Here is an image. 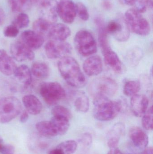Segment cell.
<instances>
[{"mask_svg":"<svg viewBox=\"0 0 153 154\" xmlns=\"http://www.w3.org/2000/svg\"><path fill=\"white\" fill-rule=\"evenodd\" d=\"M58 70L68 85L75 88H81L86 84L85 76L75 59L66 56L60 59L57 63Z\"/></svg>","mask_w":153,"mask_h":154,"instance_id":"obj_1","label":"cell"},{"mask_svg":"<svg viewBox=\"0 0 153 154\" xmlns=\"http://www.w3.org/2000/svg\"><path fill=\"white\" fill-rule=\"evenodd\" d=\"M93 105V116L101 121L112 120L118 115L122 109L119 102L111 100L107 97H95Z\"/></svg>","mask_w":153,"mask_h":154,"instance_id":"obj_2","label":"cell"},{"mask_svg":"<svg viewBox=\"0 0 153 154\" xmlns=\"http://www.w3.org/2000/svg\"><path fill=\"white\" fill-rule=\"evenodd\" d=\"M117 83L111 78L107 77L97 78L92 82L89 86L90 94L93 98L113 97L118 90Z\"/></svg>","mask_w":153,"mask_h":154,"instance_id":"obj_3","label":"cell"},{"mask_svg":"<svg viewBox=\"0 0 153 154\" xmlns=\"http://www.w3.org/2000/svg\"><path fill=\"white\" fill-rule=\"evenodd\" d=\"M125 19L130 31L137 35L146 36L150 33L151 27L148 21L135 8L127 10Z\"/></svg>","mask_w":153,"mask_h":154,"instance_id":"obj_4","label":"cell"},{"mask_svg":"<svg viewBox=\"0 0 153 154\" xmlns=\"http://www.w3.org/2000/svg\"><path fill=\"white\" fill-rule=\"evenodd\" d=\"M21 110V103L16 97L0 99V124L10 122L19 115Z\"/></svg>","mask_w":153,"mask_h":154,"instance_id":"obj_5","label":"cell"},{"mask_svg":"<svg viewBox=\"0 0 153 154\" xmlns=\"http://www.w3.org/2000/svg\"><path fill=\"white\" fill-rule=\"evenodd\" d=\"M74 43L77 51L84 57L91 56L97 52V42L93 35L88 30L82 29L77 32Z\"/></svg>","mask_w":153,"mask_h":154,"instance_id":"obj_6","label":"cell"},{"mask_svg":"<svg viewBox=\"0 0 153 154\" xmlns=\"http://www.w3.org/2000/svg\"><path fill=\"white\" fill-rule=\"evenodd\" d=\"M40 93L49 106L55 105L66 96L65 90L62 85L54 82L42 83L40 88Z\"/></svg>","mask_w":153,"mask_h":154,"instance_id":"obj_7","label":"cell"},{"mask_svg":"<svg viewBox=\"0 0 153 154\" xmlns=\"http://www.w3.org/2000/svg\"><path fill=\"white\" fill-rule=\"evenodd\" d=\"M39 12L40 18L52 24L57 20V4L56 0H32Z\"/></svg>","mask_w":153,"mask_h":154,"instance_id":"obj_8","label":"cell"},{"mask_svg":"<svg viewBox=\"0 0 153 154\" xmlns=\"http://www.w3.org/2000/svg\"><path fill=\"white\" fill-rule=\"evenodd\" d=\"M46 55L50 59H61L69 56L72 53V47L65 41L51 40L48 42L45 46Z\"/></svg>","mask_w":153,"mask_h":154,"instance_id":"obj_9","label":"cell"},{"mask_svg":"<svg viewBox=\"0 0 153 154\" xmlns=\"http://www.w3.org/2000/svg\"><path fill=\"white\" fill-rule=\"evenodd\" d=\"M108 34L112 35L117 40L125 42L129 38L130 30L124 17L110 21L106 26Z\"/></svg>","mask_w":153,"mask_h":154,"instance_id":"obj_10","label":"cell"},{"mask_svg":"<svg viewBox=\"0 0 153 154\" xmlns=\"http://www.w3.org/2000/svg\"><path fill=\"white\" fill-rule=\"evenodd\" d=\"M57 14L65 23H72L77 15L76 4L72 0H60L57 4Z\"/></svg>","mask_w":153,"mask_h":154,"instance_id":"obj_11","label":"cell"},{"mask_svg":"<svg viewBox=\"0 0 153 154\" xmlns=\"http://www.w3.org/2000/svg\"><path fill=\"white\" fill-rule=\"evenodd\" d=\"M10 52L13 58L19 62L31 61L35 58L32 50L20 41L15 42L11 44Z\"/></svg>","mask_w":153,"mask_h":154,"instance_id":"obj_12","label":"cell"},{"mask_svg":"<svg viewBox=\"0 0 153 154\" xmlns=\"http://www.w3.org/2000/svg\"><path fill=\"white\" fill-rule=\"evenodd\" d=\"M104 57V61L114 72L120 74L123 71V65L116 53L111 49L110 44L100 47Z\"/></svg>","mask_w":153,"mask_h":154,"instance_id":"obj_13","label":"cell"},{"mask_svg":"<svg viewBox=\"0 0 153 154\" xmlns=\"http://www.w3.org/2000/svg\"><path fill=\"white\" fill-rule=\"evenodd\" d=\"M45 38L34 31L28 30L21 34L20 41L31 50L38 49L44 43Z\"/></svg>","mask_w":153,"mask_h":154,"instance_id":"obj_14","label":"cell"},{"mask_svg":"<svg viewBox=\"0 0 153 154\" xmlns=\"http://www.w3.org/2000/svg\"><path fill=\"white\" fill-rule=\"evenodd\" d=\"M149 100L144 95L137 94L132 96L130 100L131 111L135 116H143L148 109Z\"/></svg>","mask_w":153,"mask_h":154,"instance_id":"obj_15","label":"cell"},{"mask_svg":"<svg viewBox=\"0 0 153 154\" xmlns=\"http://www.w3.org/2000/svg\"><path fill=\"white\" fill-rule=\"evenodd\" d=\"M83 69L84 73L89 76H96L102 72V60L98 56L90 57L84 62Z\"/></svg>","mask_w":153,"mask_h":154,"instance_id":"obj_16","label":"cell"},{"mask_svg":"<svg viewBox=\"0 0 153 154\" xmlns=\"http://www.w3.org/2000/svg\"><path fill=\"white\" fill-rule=\"evenodd\" d=\"M129 137L135 146L140 149L146 148L149 143V137L145 131L138 127H133L129 130Z\"/></svg>","mask_w":153,"mask_h":154,"instance_id":"obj_17","label":"cell"},{"mask_svg":"<svg viewBox=\"0 0 153 154\" xmlns=\"http://www.w3.org/2000/svg\"><path fill=\"white\" fill-rule=\"evenodd\" d=\"M125 125L122 123H117L110 128L107 136V144L110 148L117 147L120 137L125 133Z\"/></svg>","mask_w":153,"mask_h":154,"instance_id":"obj_18","label":"cell"},{"mask_svg":"<svg viewBox=\"0 0 153 154\" xmlns=\"http://www.w3.org/2000/svg\"><path fill=\"white\" fill-rule=\"evenodd\" d=\"M70 28L63 23H54L52 25L48 34V38L53 40L65 41L71 35Z\"/></svg>","mask_w":153,"mask_h":154,"instance_id":"obj_19","label":"cell"},{"mask_svg":"<svg viewBox=\"0 0 153 154\" xmlns=\"http://www.w3.org/2000/svg\"><path fill=\"white\" fill-rule=\"evenodd\" d=\"M17 67L12 58L4 50H0V72L5 75H11Z\"/></svg>","mask_w":153,"mask_h":154,"instance_id":"obj_20","label":"cell"},{"mask_svg":"<svg viewBox=\"0 0 153 154\" xmlns=\"http://www.w3.org/2000/svg\"><path fill=\"white\" fill-rule=\"evenodd\" d=\"M22 103L26 111L32 115L39 114L42 111L43 106L40 100L35 95H28L22 98Z\"/></svg>","mask_w":153,"mask_h":154,"instance_id":"obj_21","label":"cell"},{"mask_svg":"<svg viewBox=\"0 0 153 154\" xmlns=\"http://www.w3.org/2000/svg\"><path fill=\"white\" fill-rule=\"evenodd\" d=\"M13 75L19 82L25 86H29L32 82L31 71L26 65H21L17 67Z\"/></svg>","mask_w":153,"mask_h":154,"instance_id":"obj_22","label":"cell"},{"mask_svg":"<svg viewBox=\"0 0 153 154\" xmlns=\"http://www.w3.org/2000/svg\"><path fill=\"white\" fill-rule=\"evenodd\" d=\"M50 121L57 135H64L67 133L70 127V120L66 118L53 116Z\"/></svg>","mask_w":153,"mask_h":154,"instance_id":"obj_23","label":"cell"},{"mask_svg":"<svg viewBox=\"0 0 153 154\" xmlns=\"http://www.w3.org/2000/svg\"><path fill=\"white\" fill-rule=\"evenodd\" d=\"M74 106L78 112L86 113L90 108L89 98L84 92L76 93L74 99Z\"/></svg>","mask_w":153,"mask_h":154,"instance_id":"obj_24","label":"cell"},{"mask_svg":"<svg viewBox=\"0 0 153 154\" xmlns=\"http://www.w3.org/2000/svg\"><path fill=\"white\" fill-rule=\"evenodd\" d=\"M36 128L38 134L45 137H54L57 134L50 121H41L38 122Z\"/></svg>","mask_w":153,"mask_h":154,"instance_id":"obj_25","label":"cell"},{"mask_svg":"<svg viewBox=\"0 0 153 154\" xmlns=\"http://www.w3.org/2000/svg\"><path fill=\"white\" fill-rule=\"evenodd\" d=\"M31 74L33 76L38 79H45L50 74L49 67L44 62H35L31 68Z\"/></svg>","mask_w":153,"mask_h":154,"instance_id":"obj_26","label":"cell"},{"mask_svg":"<svg viewBox=\"0 0 153 154\" xmlns=\"http://www.w3.org/2000/svg\"><path fill=\"white\" fill-rule=\"evenodd\" d=\"M53 24L49 23L47 21L40 18L33 23V31L40 34L45 38L48 37L49 32L52 25Z\"/></svg>","mask_w":153,"mask_h":154,"instance_id":"obj_27","label":"cell"},{"mask_svg":"<svg viewBox=\"0 0 153 154\" xmlns=\"http://www.w3.org/2000/svg\"><path fill=\"white\" fill-rule=\"evenodd\" d=\"M42 137L39 134L31 137L28 140V145L32 151L39 152L44 151L47 147L48 143L44 141Z\"/></svg>","mask_w":153,"mask_h":154,"instance_id":"obj_28","label":"cell"},{"mask_svg":"<svg viewBox=\"0 0 153 154\" xmlns=\"http://www.w3.org/2000/svg\"><path fill=\"white\" fill-rule=\"evenodd\" d=\"M9 5L13 11L23 13L30 9L32 0H8Z\"/></svg>","mask_w":153,"mask_h":154,"instance_id":"obj_29","label":"cell"},{"mask_svg":"<svg viewBox=\"0 0 153 154\" xmlns=\"http://www.w3.org/2000/svg\"><path fill=\"white\" fill-rule=\"evenodd\" d=\"M140 89L141 83L138 81H128L124 85L123 91L126 96L132 97L137 94Z\"/></svg>","mask_w":153,"mask_h":154,"instance_id":"obj_30","label":"cell"},{"mask_svg":"<svg viewBox=\"0 0 153 154\" xmlns=\"http://www.w3.org/2000/svg\"><path fill=\"white\" fill-rule=\"evenodd\" d=\"M57 146L64 154H73L77 149V143L74 140H66L60 143Z\"/></svg>","mask_w":153,"mask_h":154,"instance_id":"obj_31","label":"cell"},{"mask_svg":"<svg viewBox=\"0 0 153 154\" xmlns=\"http://www.w3.org/2000/svg\"><path fill=\"white\" fill-rule=\"evenodd\" d=\"M30 22L28 16L24 13L19 14L13 20L12 24L19 29L26 28Z\"/></svg>","mask_w":153,"mask_h":154,"instance_id":"obj_32","label":"cell"},{"mask_svg":"<svg viewBox=\"0 0 153 154\" xmlns=\"http://www.w3.org/2000/svg\"><path fill=\"white\" fill-rule=\"evenodd\" d=\"M142 119V125L145 129L147 130H152L153 129V108L151 106L146 110L143 115Z\"/></svg>","mask_w":153,"mask_h":154,"instance_id":"obj_33","label":"cell"},{"mask_svg":"<svg viewBox=\"0 0 153 154\" xmlns=\"http://www.w3.org/2000/svg\"><path fill=\"white\" fill-rule=\"evenodd\" d=\"M53 116H60L66 118L69 120L72 119V114L68 109L62 106H57L51 111Z\"/></svg>","mask_w":153,"mask_h":154,"instance_id":"obj_34","label":"cell"},{"mask_svg":"<svg viewBox=\"0 0 153 154\" xmlns=\"http://www.w3.org/2000/svg\"><path fill=\"white\" fill-rule=\"evenodd\" d=\"M77 14L80 19L83 21H87L89 20L90 15L87 8L83 3L81 2L77 3L76 4Z\"/></svg>","mask_w":153,"mask_h":154,"instance_id":"obj_35","label":"cell"},{"mask_svg":"<svg viewBox=\"0 0 153 154\" xmlns=\"http://www.w3.org/2000/svg\"><path fill=\"white\" fill-rule=\"evenodd\" d=\"M4 35L7 38H15L19 33V29L13 24L8 25L4 30Z\"/></svg>","mask_w":153,"mask_h":154,"instance_id":"obj_36","label":"cell"},{"mask_svg":"<svg viewBox=\"0 0 153 154\" xmlns=\"http://www.w3.org/2000/svg\"><path fill=\"white\" fill-rule=\"evenodd\" d=\"M80 142L84 146H90L92 143L93 137L90 133H85L82 135Z\"/></svg>","mask_w":153,"mask_h":154,"instance_id":"obj_37","label":"cell"},{"mask_svg":"<svg viewBox=\"0 0 153 154\" xmlns=\"http://www.w3.org/2000/svg\"><path fill=\"white\" fill-rule=\"evenodd\" d=\"M15 148L12 145L4 144L3 147L1 151V154H14Z\"/></svg>","mask_w":153,"mask_h":154,"instance_id":"obj_38","label":"cell"},{"mask_svg":"<svg viewBox=\"0 0 153 154\" xmlns=\"http://www.w3.org/2000/svg\"><path fill=\"white\" fill-rule=\"evenodd\" d=\"M29 113L27 111H23L20 117V121L22 124H24L28 121L29 119Z\"/></svg>","mask_w":153,"mask_h":154,"instance_id":"obj_39","label":"cell"},{"mask_svg":"<svg viewBox=\"0 0 153 154\" xmlns=\"http://www.w3.org/2000/svg\"><path fill=\"white\" fill-rule=\"evenodd\" d=\"M102 5L106 10H110L112 7V3L109 0H103Z\"/></svg>","mask_w":153,"mask_h":154,"instance_id":"obj_40","label":"cell"},{"mask_svg":"<svg viewBox=\"0 0 153 154\" xmlns=\"http://www.w3.org/2000/svg\"><path fill=\"white\" fill-rule=\"evenodd\" d=\"M120 2L125 5L134 6L135 5L137 0H119Z\"/></svg>","mask_w":153,"mask_h":154,"instance_id":"obj_41","label":"cell"},{"mask_svg":"<svg viewBox=\"0 0 153 154\" xmlns=\"http://www.w3.org/2000/svg\"><path fill=\"white\" fill-rule=\"evenodd\" d=\"M47 154H64L63 151L57 146L48 152Z\"/></svg>","mask_w":153,"mask_h":154,"instance_id":"obj_42","label":"cell"},{"mask_svg":"<svg viewBox=\"0 0 153 154\" xmlns=\"http://www.w3.org/2000/svg\"><path fill=\"white\" fill-rule=\"evenodd\" d=\"M107 154H124L118 148H115L110 149Z\"/></svg>","mask_w":153,"mask_h":154,"instance_id":"obj_43","label":"cell"},{"mask_svg":"<svg viewBox=\"0 0 153 154\" xmlns=\"http://www.w3.org/2000/svg\"><path fill=\"white\" fill-rule=\"evenodd\" d=\"M139 154H153V149L152 147H146L144 150Z\"/></svg>","mask_w":153,"mask_h":154,"instance_id":"obj_44","label":"cell"},{"mask_svg":"<svg viewBox=\"0 0 153 154\" xmlns=\"http://www.w3.org/2000/svg\"><path fill=\"white\" fill-rule=\"evenodd\" d=\"M5 19V14L3 10L0 8V26H1L4 22Z\"/></svg>","mask_w":153,"mask_h":154,"instance_id":"obj_45","label":"cell"},{"mask_svg":"<svg viewBox=\"0 0 153 154\" xmlns=\"http://www.w3.org/2000/svg\"><path fill=\"white\" fill-rule=\"evenodd\" d=\"M147 8L152 9L153 8V0H143Z\"/></svg>","mask_w":153,"mask_h":154,"instance_id":"obj_46","label":"cell"},{"mask_svg":"<svg viewBox=\"0 0 153 154\" xmlns=\"http://www.w3.org/2000/svg\"><path fill=\"white\" fill-rule=\"evenodd\" d=\"M4 142L3 139L0 136V153H1V151L4 145Z\"/></svg>","mask_w":153,"mask_h":154,"instance_id":"obj_47","label":"cell"}]
</instances>
